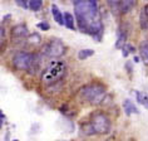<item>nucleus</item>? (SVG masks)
Masks as SVG:
<instances>
[{
    "instance_id": "nucleus-15",
    "label": "nucleus",
    "mask_w": 148,
    "mask_h": 141,
    "mask_svg": "<svg viewBox=\"0 0 148 141\" xmlns=\"http://www.w3.org/2000/svg\"><path fill=\"white\" fill-rule=\"evenodd\" d=\"M136 97H137V101L138 103H140L143 107H146L148 109V96L146 93H143V92H136Z\"/></svg>"
},
{
    "instance_id": "nucleus-19",
    "label": "nucleus",
    "mask_w": 148,
    "mask_h": 141,
    "mask_svg": "<svg viewBox=\"0 0 148 141\" xmlns=\"http://www.w3.org/2000/svg\"><path fill=\"white\" fill-rule=\"evenodd\" d=\"M133 52H134V47H133L132 44H129V43H128V44L125 43L124 46L122 47V54H123L124 58H127L129 54L133 53Z\"/></svg>"
},
{
    "instance_id": "nucleus-5",
    "label": "nucleus",
    "mask_w": 148,
    "mask_h": 141,
    "mask_svg": "<svg viewBox=\"0 0 148 141\" xmlns=\"http://www.w3.org/2000/svg\"><path fill=\"white\" fill-rule=\"evenodd\" d=\"M36 54L30 53V52H16L13 57V66L19 70L30 72Z\"/></svg>"
},
{
    "instance_id": "nucleus-23",
    "label": "nucleus",
    "mask_w": 148,
    "mask_h": 141,
    "mask_svg": "<svg viewBox=\"0 0 148 141\" xmlns=\"http://www.w3.org/2000/svg\"><path fill=\"white\" fill-rule=\"evenodd\" d=\"M3 120H4V115H3V112L0 111V127L3 126Z\"/></svg>"
},
{
    "instance_id": "nucleus-4",
    "label": "nucleus",
    "mask_w": 148,
    "mask_h": 141,
    "mask_svg": "<svg viewBox=\"0 0 148 141\" xmlns=\"http://www.w3.org/2000/svg\"><path fill=\"white\" fill-rule=\"evenodd\" d=\"M89 127L92 129L93 135H107L112 130V121L107 113L102 111H95L89 117Z\"/></svg>"
},
{
    "instance_id": "nucleus-8",
    "label": "nucleus",
    "mask_w": 148,
    "mask_h": 141,
    "mask_svg": "<svg viewBox=\"0 0 148 141\" xmlns=\"http://www.w3.org/2000/svg\"><path fill=\"white\" fill-rule=\"evenodd\" d=\"M127 38H128V33L123 28V25H122V27H119V30H118V37H117V42H116L117 49H122V47L127 43Z\"/></svg>"
},
{
    "instance_id": "nucleus-13",
    "label": "nucleus",
    "mask_w": 148,
    "mask_h": 141,
    "mask_svg": "<svg viewBox=\"0 0 148 141\" xmlns=\"http://www.w3.org/2000/svg\"><path fill=\"white\" fill-rule=\"evenodd\" d=\"M51 13H53V17H54V20L57 21L58 24L63 25L64 24V20H63V13L60 12V9L58 8L55 4L51 5Z\"/></svg>"
},
{
    "instance_id": "nucleus-20",
    "label": "nucleus",
    "mask_w": 148,
    "mask_h": 141,
    "mask_svg": "<svg viewBox=\"0 0 148 141\" xmlns=\"http://www.w3.org/2000/svg\"><path fill=\"white\" fill-rule=\"evenodd\" d=\"M36 27H38L40 30H44V32H45V30H48V29H49V24H48L47 21H40V23L36 24Z\"/></svg>"
},
{
    "instance_id": "nucleus-21",
    "label": "nucleus",
    "mask_w": 148,
    "mask_h": 141,
    "mask_svg": "<svg viewBox=\"0 0 148 141\" xmlns=\"http://www.w3.org/2000/svg\"><path fill=\"white\" fill-rule=\"evenodd\" d=\"M4 38H5V30H4V28L0 25V47L4 43Z\"/></svg>"
},
{
    "instance_id": "nucleus-14",
    "label": "nucleus",
    "mask_w": 148,
    "mask_h": 141,
    "mask_svg": "<svg viewBox=\"0 0 148 141\" xmlns=\"http://www.w3.org/2000/svg\"><path fill=\"white\" fill-rule=\"evenodd\" d=\"M28 6L33 12H39L43 6V0H28Z\"/></svg>"
},
{
    "instance_id": "nucleus-22",
    "label": "nucleus",
    "mask_w": 148,
    "mask_h": 141,
    "mask_svg": "<svg viewBox=\"0 0 148 141\" xmlns=\"http://www.w3.org/2000/svg\"><path fill=\"white\" fill-rule=\"evenodd\" d=\"M16 4L23 6V8H28V0H15Z\"/></svg>"
},
{
    "instance_id": "nucleus-18",
    "label": "nucleus",
    "mask_w": 148,
    "mask_h": 141,
    "mask_svg": "<svg viewBox=\"0 0 148 141\" xmlns=\"http://www.w3.org/2000/svg\"><path fill=\"white\" fill-rule=\"evenodd\" d=\"M139 25L142 30H148V18L143 12H140L139 14Z\"/></svg>"
},
{
    "instance_id": "nucleus-9",
    "label": "nucleus",
    "mask_w": 148,
    "mask_h": 141,
    "mask_svg": "<svg viewBox=\"0 0 148 141\" xmlns=\"http://www.w3.org/2000/svg\"><path fill=\"white\" fill-rule=\"evenodd\" d=\"M136 0H118V6L122 14H128L134 6Z\"/></svg>"
},
{
    "instance_id": "nucleus-11",
    "label": "nucleus",
    "mask_w": 148,
    "mask_h": 141,
    "mask_svg": "<svg viewBox=\"0 0 148 141\" xmlns=\"http://www.w3.org/2000/svg\"><path fill=\"white\" fill-rule=\"evenodd\" d=\"M123 109H124L125 113H127L128 116H131L132 113H138V110H137L136 105L131 101V100H124V102H123Z\"/></svg>"
},
{
    "instance_id": "nucleus-16",
    "label": "nucleus",
    "mask_w": 148,
    "mask_h": 141,
    "mask_svg": "<svg viewBox=\"0 0 148 141\" xmlns=\"http://www.w3.org/2000/svg\"><path fill=\"white\" fill-rule=\"evenodd\" d=\"M93 54H94L93 49H82V50L78 52V59H80V61H84V59L92 57Z\"/></svg>"
},
{
    "instance_id": "nucleus-2",
    "label": "nucleus",
    "mask_w": 148,
    "mask_h": 141,
    "mask_svg": "<svg viewBox=\"0 0 148 141\" xmlns=\"http://www.w3.org/2000/svg\"><path fill=\"white\" fill-rule=\"evenodd\" d=\"M68 72V67L63 61L50 62L42 72V81L48 87L55 86L64 79Z\"/></svg>"
},
{
    "instance_id": "nucleus-24",
    "label": "nucleus",
    "mask_w": 148,
    "mask_h": 141,
    "mask_svg": "<svg viewBox=\"0 0 148 141\" xmlns=\"http://www.w3.org/2000/svg\"><path fill=\"white\" fill-rule=\"evenodd\" d=\"M142 12H143L144 14H146V15H147V18H148V4H147L146 6H144V8H143V10H142Z\"/></svg>"
},
{
    "instance_id": "nucleus-6",
    "label": "nucleus",
    "mask_w": 148,
    "mask_h": 141,
    "mask_svg": "<svg viewBox=\"0 0 148 141\" xmlns=\"http://www.w3.org/2000/svg\"><path fill=\"white\" fill-rule=\"evenodd\" d=\"M66 48L60 39H51L49 43L45 44L43 53L47 58H60L65 54Z\"/></svg>"
},
{
    "instance_id": "nucleus-3",
    "label": "nucleus",
    "mask_w": 148,
    "mask_h": 141,
    "mask_svg": "<svg viewBox=\"0 0 148 141\" xmlns=\"http://www.w3.org/2000/svg\"><path fill=\"white\" fill-rule=\"evenodd\" d=\"M106 96H107L106 86H103L102 83H97V82L86 84L79 91V97L84 102H87L88 105H92V106H97L99 103H102L104 101Z\"/></svg>"
},
{
    "instance_id": "nucleus-12",
    "label": "nucleus",
    "mask_w": 148,
    "mask_h": 141,
    "mask_svg": "<svg viewBox=\"0 0 148 141\" xmlns=\"http://www.w3.org/2000/svg\"><path fill=\"white\" fill-rule=\"evenodd\" d=\"M139 54L142 61L146 64H148V40H144L139 44Z\"/></svg>"
},
{
    "instance_id": "nucleus-17",
    "label": "nucleus",
    "mask_w": 148,
    "mask_h": 141,
    "mask_svg": "<svg viewBox=\"0 0 148 141\" xmlns=\"http://www.w3.org/2000/svg\"><path fill=\"white\" fill-rule=\"evenodd\" d=\"M27 42L29 43V44H39L40 43V40H42V37H40L38 33H32V34H29L28 37H27Z\"/></svg>"
},
{
    "instance_id": "nucleus-10",
    "label": "nucleus",
    "mask_w": 148,
    "mask_h": 141,
    "mask_svg": "<svg viewBox=\"0 0 148 141\" xmlns=\"http://www.w3.org/2000/svg\"><path fill=\"white\" fill-rule=\"evenodd\" d=\"M63 20H64V24L68 29H70V30H75V20H74L73 15L70 13H64L63 14Z\"/></svg>"
},
{
    "instance_id": "nucleus-25",
    "label": "nucleus",
    "mask_w": 148,
    "mask_h": 141,
    "mask_svg": "<svg viewBox=\"0 0 148 141\" xmlns=\"http://www.w3.org/2000/svg\"><path fill=\"white\" fill-rule=\"evenodd\" d=\"M13 141H19V140H13Z\"/></svg>"
},
{
    "instance_id": "nucleus-7",
    "label": "nucleus",
    "mask_w": 148,
    "mask_h": 141,
    "mask_svg": "<svg viewBox=\"0 0 148 141\" xmlns=\"http://www.w3.org/2000/svg\"><path fill=\"white\" fill-rule=\"evenodd\" d=\"M28 35H29V29L25 24H18L15 27H13L12 30H10V38H12L13 42L25 39Z\"/></svg>"
},
{
    "instance_id": "nucleus-1",
    "label": "nucleus",
    "mask_w": 148,
    "mask_h": 141,
    "mask_svg": "<svg viewBox=\"0 0 148 141\" xmlns=\"http://www.w3.org/2000/svg\"><path fill=\"white\" fill-rule=\"evenodd\" d=\"M78 29L97 39L102 38L103 23L99 17L97 0H72Z\"/></svg>"
}]
</instances>
